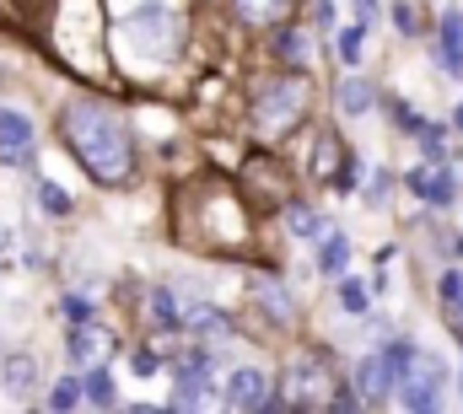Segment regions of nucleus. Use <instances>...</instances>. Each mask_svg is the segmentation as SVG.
Returning <instances> with one entry per match:
<instances>
[{"label":"nucleus","instance_id":"f257e3e1","mask_svg":"<svg viewBox=\"0 0 463 414\" xmlns=\"http://www.w3.org/2000/svg\"><path fill=\"white\" fill-rule=\"evenodd\" d=\"M60 129H65V146L76 151V162L98 178V183H124L129 167H135V151H129V129L118 124V113H109L92 98H76L60 113Z\"/></svg>","mask_w":463,"mask_h":414},{"label":"nucleus","instance_id":"f03ea898","mask_svg":"<svg viewBox=\"0 0 463 414\" xmlns=\"http://www.w3.org/2000/svg\"><path fill=\"white\" fill-rule=\"evenodd\" d=\"M118 54H129V60H146V65H162V60H173L178 54V16L167 11V5H140L124 27H118Z\"/></svg>","mask_w":463,"mask_h":414},{"label":"nucleus","instance_id":"7ed1b4c3","mask_svg":"<svg viewBox=\"0 0 463 414\" xmlns=\"http://www.w3.org/2000/svg\"><path fill=\"white\" fill-rule=\"evenodd\" d=\"M302 108H307V87L302 81H269V87H259L253 92V129L264 135V140H275V135H286L297 118H302Z\"/></svg>","mask_w":463,"mask_h":414},{"label":"nucleus","instance_id":"20e7f679","mask_svg":"<svg viewBox=\"0 0 463 414\" xmlns=\"http://www.w3.org/2000/svg\"><path fill=\"white\" fill-rule=\"evenodd\" d=\"M286 388H291V404L297 409H318V404H335L324 388H329V366L324 355H297L291 372H286Z\"/></svg>","mask_w":463,"mask_h":414},{"label":"nucleus","instance_id":"39448f33","mask_svg":"<svg viewBox=\"0 0 463 414\" xmlns=\"http://www.w3.org/2000/svg\"><path fill=\"white\" fill-rule=\"evenodd\" d=\"M393 388H399V366L388 361V350H377V355H366V361L355 366V393H361L366 404H383Z\"/></svg>","mask_w":463,"mask_h":414},{"label":"nucleus","instance_id":"423d86ee","mask_svg":"<svg viewBox=\"0 0 463 414\" xmlns=\"http://www.w3.org/2000/svg\"><path fill=\"white\" fill-rule=\"evenodd\" d=\"M205 399H211V355L194 350V355L178 366V393H173V404H178V409H194V404H205Z\"/></svg>","mask_w":463,"mask_h":414},{"label":"nucleus","instance_id":"0eeeda50","mask_svg":"<svg viewBox=\"0 0 463 414\" xmlns=\"http://www.w3.org/2000/svg\"><path fill=\"white\" fill-rule=\"evenodd\" d=\"M227 404H232V409H264V404H269V377H264L259 366H242V372H232Z\"/></svg>","mask_w":463,"mask_h":414},{"label":"nucleus","instance_id":"6e6552de","mask_svg":"<svg viewBox=\"0 0 463 414\" xmlns=\"http://www.w3.org/2000/svg\"><path fill=\"white\" fill-rule=\"evenodd\" d=\"M65 350H71V361L76 366H103L109 355H114V339L103 334V328H71V339H65Z\"/></svg>","mask_w":463,"mask_h":414},{"label":"nucleus","instance_id":"1a4fd4ad","mask_svg":"<svg viewBox=\"0 0 463 414\" xmlns=\"http://www.w3.org/2000/svg\"><path fill=\"white\" fill-rule=\"evenodd\" d=\"M410 189H415L420 200H431V205H453V200H458V178H453L448 167H415V173H410Z\"/></svg>","mask_w":463,"mask_h":414},{"label":"nucleus","instance_id":"9d476101","mask_svg":"<svg viewBox=\"0 0 463 414\" xmlns=\"http://www.w3.org/2000/svg\"><path fill=\"white\" fill-rule=\"evenodd\" d=\"M437 60H442V65L463 81V11H458V5H448V11H442V43H437Z\"/></svg>","mask_w":463,"mask_h":414},{"label":"nucleus","instance_id":"9b49d317","mask_svg":"<svg viewBox=\"0 0 463 414\" xmlns=\"http://www.w3.org/2000/svg\"><path fill=\"white\" fill-rule=\"evenodd\" d=\"M33 118L27 113H16V108H0V151H11V156H22L27 146H33Z\"/></svg>","mask_w":463,"mask_h":414},{"label":"nucleus","instance_id":"f8f14e48","mask_svg":"<svg viewBox=\"0 0 463 414\" xmlns=\"http://www.w3.org/2000/svg\"><path fill=\"white\" fill-rule=\"evenodd\" d=\"M43 16H49V0H0V27L33 33V27H38Z\"/></svg>","mask_w":463,"mask_h":414},{"label":"nucleus","instance_id":"ddd939ff","mask_svg":"<svg viewBox=\"0 0 463 414\" xmlns=\"http://www.w3.org/2000/svg\"><path fill=\"white\" fill-rule=\"evenodd\" d=\"M0 377H5V388H11L16 399H27V393H33V382H38V361H33V355H5Z\"/></svg>","mask_w":463,"mask_h":414},{"label":"nucleus","instance_id":"4468645a","mask_svg":"<svg viewBox=\"0 0 463 414\" xmlns=\"http://www.w3.org/2000/svg\"><path fill=\"white\" fill-rule=\"evenodd\" d=\"M253 302H259V307L269 312L275 323H291V317H297V307L286 302V291H280V286H275L269 275H259V280H253Z\"/></svg>","mask_w":463,"mask_h":414},{"label":"nucleus","instance_id":"2eb2a0df","mask_svg":"<svg viewBox=\"0 0 463 414\" xmlns=\"http://www.w3.org/2000/svg\"><path fill=\"white\" fill-rule=\"evenodd\" d=\"M81 388H87V404H98V409H114V404H118V393H114V372H109V366H87Z\"/></svg>","mask_w":463,"mask_h":414},{"label":"nucleus","instance_id":"dca6fc26","mask_svg":"<svg viewBox=\"0 0 463 414\" xmlns=\"http://www.w3.org/2000/svg\"><path fill=\"white\" fill-rule=\"evenodd\" d=\"M372 103H377V92H372V81H366V76H350V81H340V113L361 118Z\"/></svg>","mask_w":463,"mask_h":414},{"label":"nucleus","instance_id":"f3484780","mask_svg":"<svg viewBox=\"0 0 463 414\" xmlns=\"http://www.w3.org/2000/svg\"><path fill=\"white\" fill-rule=\"evenodd\" d=\"M345 264H350V237L345 231H329L324 248H318V269L324 275H345Z\"/></svg>","mask_w":463,"mask_h":414},{"label":"nucleus","instance_id":"a211bd4d","mask_svg":"<svg viewBox=\"0 0 463 414\" xmlns=\"http://www.w3.org/2000/svg\"><path fill=\"white\" fill-rule=\"evenodd\" d=\"M286 11H291V0H237V16L253 22V27H269V22H280Z\"/></svg>","mask_w":463,"mask_h":414},{"label":"nucleus","instance_id":"6ab92c4d","mask_svg":"<svg viewBox=\"0 0 463 414\" xmlns=\"http://www.w3.org/2000/svg\"><path fill=\"white\" fill-rule=\"evenodd\" d=\"M33 200L49 210V215H71V194L60 183H49V178H33Z\"/></svg>","mask_w":463,"mask_h":414},{"label":"nucleus","instance_id":"aec40b11","mask_svg":"<svg viewBox=\"0 0 463 414\" xmlns=\"http://www.w3.org/2000/svg\"><path fill=\"white\" fill-rule=\"evenodd\" d=\"M286 231H291V237H318L324 221H318L307 205H286Z\"/></svg>","mask_w":463,"mask_h":414},{"label":"nucleus","instance_id":"412c9836","mask_svg":"<svg viewBox=\"0 0 463 414\" xmlns=\"http://www.w3.org/2000/svg\"><path fill=\"white\" fill-rule=\"evenodd\" d=\"M275 54H280V60H291V65H307V38L286 27V33L275 38Z\"/></svg>","mask_w":463,"mask_h":414},{"label":"nucleus","instance_id":"4be33fe9","mask_svg":"<svg viewBox=\"0 0 463 414\" xmlns=\"http://www.w3.org/2000/svg\"><path fill=\"white\" fill-rule=\"evenodd\" d=\"M81 399H87L81 377H65V382H54V393H49V404H54V409H76Z\"/></svg>","mask_w":463,"mask_h":414},{"label":"nucleus","instance_id":"5701e85b","mask_svg":"<svg viewBox=\"0 0 463 414\" xmlns=\"http://www.w3.org/2000/svg\"><path fill=\"white\" fill-rule=\"evenodd\" d=\"M178 317H184V312L173 302V291H156V296H151V323H156V328H173Z\"/></svg>","mask_w":463,"mask_h":414},{"label":"nucleus","instance_id":"b1692460","mask_svg":"<svg viewBox=\"0 0 463 414\" xmlns=\"http://www.w3.org/2000/svg\"><path fill=\"white\" fill-rule=\"evenodd\" d=\"M442 307L453 312V317H463V269H448L442 275Z\"/></svg>","mask_w":463,"mask_h":414},{"label":"nucleus","instance_id":"393cba45","mask_svg":"<svg viewBox=\"0 0 463 414\" xmlns=\"http://www.w3.org/2000/svg\"><path fill=\"white\" fill-rule=\"evenodd\" d=\"M189 323H194L200 334H232L227 312H216V307H194V312H189Z\"/></svg>","mask_w":463,"mask_h":414},{"label":"nucleus","instance_id":"a878e982","mask_svg":"<svg viewBox=\"0 0 463 414\" xmlns=\"http://www.w3.org/2000/svg\"><path fill=\"white\" fill-rule=\"evenodd\" d=\"M335 151H340V140L335 135H318V156H313V173L318 178H335Z\"/></svg>","mask_w":463,"mask_h":414},{"label":"nucleus","instance_id":"bb28decb","mask_svg":"<svg viewBox=\"0 0 463 414\" xmlns=\"http://www.w3.org/2000/svg\"><path fill=\"white\" fill-rule=\"evenodd\" d=\"M366 302H372L366 280H345V286H340V307L345 312H366Z\"/></svg>","mask_w":463,"mask_h":414},{"label":"nucleus","instance_id":"cd10ccee","mask_svg":"<svg viewBox=\"0 0 463 414\" xmlns=\"http://www.w3.org/2000/svg\"><path fill=\"white\" fill-rule=\"evenodd\" d=\"M361 38H366V27H345V33H340V60H345V65L361 60Z\"/></svg>","mask_w":463,"mask_h":414},{"label":"nucleus","instance_id":"c85d7f7f","mask_svg":"<svg viewBox=\"0 0 463 414\" xmlns=\"http://www.w3.org/2000/svg\"><path fill=\"white\" fill-rule=\"evenodd\" d=\"M393 118H399V129H404V135H420V129H426V118H420L415 108H404V103H393Z\"/></svg>","mask_w":463,"mask_h":414},{"label":"nucleus","instance_id":"c756f323","mask_svg":"<svg viewBox=\"0 0 463 414\" xmlns=\"http://www.w3.org/2000/svg\"><path fill=\"white\" fill-rule=\"evenodd\" d=\"M420 146H426V156L437 162V156L448 151V135H442V129H420Z\"/></svg>","mask_w":463,"mask_h":414},{"label":"nucleus","instance_id":"7c9ffc66","mask_svg":"<svg viewBox=\"0 0 463 414\" xmlns=\"http://www.w3.org/2000/svg\"><path fill=\"white\" fill-rule=\"evenodd\" d=\"M65 317H76V323H92V302H87V296H65Z\"/></svg>","mask_w":463,"mask_h":414},{"label":"nucleus","instance_id":"2f4dec72","mask_svg":"<svg viewBox=\"0 0 463 414\" xmlns=\"http://www.w3.org/2000/svg\"><path fill=\"white\" fill-rule=\"evenodd\" d=\"M393 22H399V33H415V11L410 5H393Z\"/></svg>","mask_w":463,"mask_h":414},{"label":"nucleus","instance_id":"473e14b6","mask_svg":"<svg viewBox=\"0 0 463 414\" xmlns=\"http://www.w3.org/2000/svg\"><path fill=\"white\" fill-rule=\"evenodd\" d=\"M453 124H458V129H463V103H458V113H453Z\"/></svg>","mask_w":463,"mask_h":414},{"label":"nucleus","instance_id":"72a5a7b5","mask_svg":"<svg viewBox=\"0 0 463 414\" xmlns=\"http://www.w3.org/2000/svg\"><path fill=\"white\" fill-rule=\"evenodd\" d=\"M458 253H463V237H458Z\"/></svg>","mask_w":463,"mask_h":414}]
</instances>
